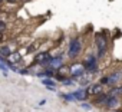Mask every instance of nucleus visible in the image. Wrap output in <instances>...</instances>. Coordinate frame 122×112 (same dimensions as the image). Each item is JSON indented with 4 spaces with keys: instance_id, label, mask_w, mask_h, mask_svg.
Listing matches in <instances>:
<instances>
[{
    "instance_id": "nucleus-1",
    "label": "nucleus",
    "mask_w": 122,
    "mask_h": 112,
    "mask_svg": "<svg viewBox=\"0 0 122 112\" xmlns=\"http://www.w3.org/2000/svg\"><path fill=\"white\" fill-rule=\"evenodd\" d=\"M81 47H82V43L79 40V37H72L71 42H69V50H68V56L69 58H76L81 52Z\"/></svg>"
},
{
    "instance_id": "nucleus-2",
    "label": "nucleus",
    "mask_w": 122,
    "mask_h": 112,
    "mask_svg": "<svg viewBox=\"0 0 122 112\" xmlns=\"http://www.w3.org/2000/svg\"><path fill=\"white\" fill-rule=\"evenodd\" d=\"M69 73H71L72 79H81L85 75V68L82 63H73L69 66Z\"/></svg>"
},
{
    "instance_id": "nucleus-3",
    "label": "nucleus",
    "mask_w": 122,
    "mask_h": 112,
    "mask_svg": "<svg viewBox=\"0 0 122 112\" xmlns=\"http://www.w3.org/2000/svg\"><path fill=\"white\" fill-rule=\"evenodd\" d=\"M50 61H52V56L47 53V52H40L35 56V62L40 66H49L50 65Z\"/></svg>"
},
{
    "instance_id": "nucleus-4",
    "label": "nucleus",
    "mask_w": 122,
    "mask_h": 112,
    "mask_svg": "<svg viewBox=\"0 0 122 112\" xmlns=\"http://www.w3.org/2000/svg\"><path fill=\"white\" fill-rule=\"evenodd\" d=\"M82 65L85 68V72H89V73L96 72V58L95 56H88Z\"/></svg>"
},
{
    "instance_id": "nucleus-5",
    "label": "nucleus",
    "mask_w": 122,
    "mask_h": 112,
    "mask_svg": "<svg viewBox=\"0 0 122 112\" xmlns=\"http://www.w3.org/2000/svg\"><path fill=\"white\" fill-rule=\"evenodd\" d=\"M96 46H98V56L101 58V56H103L105 52H106V40L101 33L96 35Z\"/></svg>"
},
{
    "instance_id": "nucleus-6",
    "label": "nucleus",
    "mask_w": 122,
    "mask_h": 112,
    "mask_svg": "<svg viewBox=\"0 0 122 112\" xmlns=\"http://www.w3.org/2000/svg\"><path fill=\"white\" fill-rule=\"evenodd\" d=\"M102 91H103V86L101 83H91L86 89V93L91 95V96H98V95L102 93Z\"/></svg>"
},
{
    "instance_id": "nucleus-7",
    "label": "nucleus",
    "mask_w": 122,
    "mask_h": 112,
    "mask_svg": "<svg viewBox=\"0 0 122 112\" xmlns=\"http://www.w3.org/2000/svg\"><path fill=\"white\" fill-rule=\"evenodd\" d=\"M7 61L12 63V65H17L20 61H22V55L19 52H12V55L7 58Z\"/></svg>"
},
{
    "instance_id": "nucleus-8",
    "label": "nucleus",
    "mask_w": 122,
    "mask_h": 112,
    "mask_svg": "<svg viewBox=\"0 0 122 112\" xmlns=\"http://www.w3.org/2000/svg\"><path fill=\"white\" fill-rule=\"evenodd\" d=\"M10 55H12V49L9 46H0V56H2V58L7 59Z\"/></svg>"
},
{
    "instance_id": "nucleus-9",
    "label": "nucleus",
    "mask_w": 122,
    "mask_h": 112,
    "mask_svg": "<svg viewBox=\"0 0 122 112\" xmlns=\"http://www.w3.org/2000/svg\"><path fill=\"white\" fill-rule=\"evenodd\" d=\"M72 96H73V99L83 101V99H85V91H83V89H78V91H75V92L72 93Z\"/></svg>"
},
{
    "instance_id": "nucleus-10",
    "label": "nucleus",
    "mask_w": 122,
    "mask_h": 112,
    "mask_svg": "<svg viewBox=\"0 0 122 112\" xmlns=\"http://www.w3.org/2000/svg\"><path fill=\"white\" fill-rule=\"evenodd\" d=\"M50 68H60L62 66V58H52V61H50V65H49Z\"/></svg>"
},
{
    "instance_id": "nucleus-11",
    "label": "nucleus",
    "mask_w": 122,
    "mask_h": 112,
    "mask_svg": "<svg viewBox=\"0 0 122 112\" xmlns=\"http://www.w3.org/2000/svg\"><path fill=\"white\" fill-rule=\"evenodd\" d=\"M105 105H106L108 108H115V106L118 105V99H116V98H111V96H108Z\"/></svg>"
},
{
    "instance_id": "nucleus-12",
    "label": "nucleus",
    "mask_w": 122,
    "mask_h": 112,
    "mask_svg": "<svg viewBox=\"0 0 122 112\" xmlns=\"http://www.w3.org/2000/svg\"><path fill=\"white\" fill-rule=\"evenodd\" d=\"M53 75V71L52 69H47V71H43V72H40V73H36V76H39V78H50Z\"/></svg>"
},
{
    "instance_id": "nucleus-13",
    "label": "nucleus",
    "mask_w": 122,
    "mask_h": 112,
    "mask_svg": "<svg viewBox=\"0 0 122 112\" xmlns=\"http://www.w3.org/2000/svg\"><path fill=\"white\" fill-rule=\"evenodd\" d=\"M42 83L45 85V86H47L49 89H55V86H56V83L52 81V79H49V78H46V79H43L42 81Z\"/></svg>"
},
{
    "instance_id": "nucleus-14",
    "label": "nucleus",
    "mask_w": 122,
    "mask_h": 112,
    "mask_svg": "<svg viewBox=\"0 0 122 112\" xmlns=\"http://www.w3.org/2000/svg\"><path fill=\"white\" fill-rule=\"evenodd\" d=\"M106 99H108V93H101L98 98H96V103H105L106 102Z\"/></svg>"
},
{
    "instance_id": "nucleus-15",
    "label": "nucleus",
    "mask_w": 122,
    "mask_h": 112,
    "mask_svg": "<svg viewBox=\"0 0 122 112\" xmlns=\"http://www.w3.org/2000/svg\"><path fill=\"white\" fill-rule=\"evenodd\" d=\"M40 46V42H36V43H33V45H30L29 46V49H27V52L29 53H33L35 50H37V47Z\"/></svg>"
},
{
    "instance_id": "nucleus-16",
    "label": "nucleus",
    "mask_w": 122,
    "mask_h": 112,
    "mask_svg": "<svg viewBox=\"0 0 122 112\" xmlns=\"http://www.w3.org/2000/svg\"><path fill=\"white\" fill-rule=\"evenodd\" d=\"M0 69L3 71V75H5V76H7V71H9V68H7L3 62H0Z\"/></svg>"
},
{
    "instance_id": "nucleus-17",
    "label": "nucleus",
    "mask_w": 122,
    "mask_h": 112,
    "mask_svg": "<svg viewBox=\"0 0 122 112\" xmlns=\"http://www.w3.org/2000/svg\"><path fill=\"white\" fill-rule=\"evenodd\" d=\"M62 96H63L65 99H68V101H75L73 96H72V93H62Z\"/></svg>"
},
{
    "instance_id": "nucleus-18",
    "label": "nucleus",
    "mask_w": 122,
    "mask_h": 112,
    "mask_svg": "<svg viewBox=\"0 0 122 112\" xmlns=\"http://www.w3.org/2000/svg\"><path fill=\"white\" fill-rule=\"evenodd\" d=\"M81 106H82L83 109H86V111H91V109H92V106H91L89 103H85V102H82V103H81Z\"/></svg>"
},
{
    "instance_id": "nucleus-19",
    "label": "nucleus",
    "mask_w": 122,
    "mask_h": 112,
    "mask_svg": "<svg viewBox=\"0 0 122 112\" xmlns=\"http://www.w3.org/2000/svg\"><path fill=\"white\" fill-rule=\"evenodd\" d=\"M5 30H6V23L0 20V33H3Z\"/></svg>"
},
{
    "instance_id": "nucleus-20",
    "label": "nucleus",
    "mask_w": 122,
    "mask_h": 112,
    "mask_svg": "<svg viewBox=\"0 0 122 112\" xmlns=\"http://www.w3.org/2000/svg\"><path fill=\"white\" fill-rule=\"evenodd\" d=\"M19 73H20V75H27L29 71H27V69H19Z\"/></svg>"
},
{
    "instance_id": "nucleus-21",
    "label": "nucleus",
    "mask_w": 122,
    "mask_h": 112,
    "mask_svg": "<svg viewBox=\"0 0 122 112\" xmlns=\"http://www.w3.org/2000/svg\"><path fill=\"white\" fill-rule=\"evenodd\" d=\"M5 2H6V3H10V5H15V3L19 2V0H5Z\"/></svg>"
},
{
    "instance_id": "nucleus-22",
    "label": "nucleus",
    "mask_w": 122,
    "mask_h": 112,
    "mask_svg": "<svg viewBox=\"0 0 122 112\" xmlns=\"http://www.w3.org/2000/svg\"><path fill=\"white\" fill-rule=\"evenodd\" d=\"M119 95H122V85L119 86Z\"/></svg>"
},
{
    "instance_id": "nucleus-23",
    "label": "nucleus",
    "mask_w": 122,
    "mask_h": 112,
    "mask_svg": "<svg viewBox=\"0 0 122 112\" xmlns=\"http://www.w3.org/2000/svg\"><path fill=\"white\" fill-rule=\"evenodd\" d=\"M3 39V33H0V40H2Z\"/></svg>"
}]
</instances>
